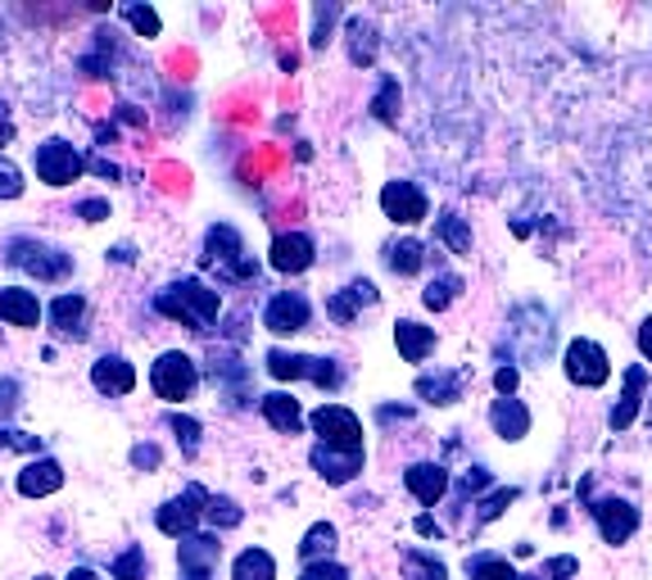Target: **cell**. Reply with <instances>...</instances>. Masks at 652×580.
<instances>
[{"label":"cell","instance_id":"cell-21","mask_svg":"<svg viewBox=\"0 0 652 580\" xmlns=\"http://www.w3.org/2000/svg\"><path fill=\"white\" fill-rule=\"evenodd\" d=\"M91 386L100 394H132L137 390V368L122 354H105L91 363Z\"/></svg>","mask_w":652,"mask_h":580},{"label":"cell","instance_id":"cell-54","mask_svg":"<svg viewBox=\"0 0 652 580\" xmlns=\"http://www.w3.org/2000/svg\"><path fill=\"white\" fill-rule=\"evenodd\" d=\"M69 580H96V571H91V567H73Z\"/></svg>","mask_w":652,"mask_h":580},{"label":"cell","instance_id":"cell-19","mask_svg":"<svg viewBox=\"0 0 652 580\" xmlns=\"http://www.w3.org/2000/svg\"><path fill=\"white\" fill-rule=\"evenodd\" d=\"M489 426H494V436H499L503 445H517V440H525L531 436V426H535V417H531V409H525L517 394H499V400L489 404Z\"/></svg>","mask_w":652,"mask_h":580},{"label":"cell","instance_id":"cell-13","mask_svg":"<svg viewBox=\"0 0 652 580\" xmlns=\"http://www.w3.org/2000/svg\"><path fill=\"white\" fill-rule=\"evenodd\" d=\"M308 318H313V304H308V295H299V291H276L263 304V327L272 335H299L308 327Z\"/></svg>","mask_w":652,"mask_h":580},{"label":"cell","instance_id":"cell-22","mask_svg":"<svg viewBox=\"0 0 652 580\" xmlns=\"http://www.w3.org/2000/svg\"><path fill=\"white\" fill-rule=\"evenodd\" d=\"M259 409H263V422L272 426V431H282V436H299V431H304V422H308L304 409H299V400H295V394H286V390L263 394Z\"/></svg>","mask_w":652,"mask_h":580},{"label":"cell","instance_id":"cell-30","mask_svg":"<svg viewBox=\"0 0 652 580\" xmlns=\"http://www.w3.org/2000/svg\"><path fill=\"white\" fill-rule=\"evenodd\" d=\"M435 240L453 255H472V223L462 218V213H440V218H435Z\"/></svg>","mask_w":652,"mask_h":580},{"label":"cell","instance_id":"cell-48","mask_svg":"<svg viewBox=\"0 0 652 580\" xmlns=\"http://www.w3.org/2000/svg\"><path fill=\"white\" fill-rule=\"evenodd\" d=\"M132 463L137 467H159V449H154V445H137L132 449Z\"/></svg>","mask_w":652,"mask_h":580},{"label":"cell","instance_id":"cell-23","mask_svg":"<svg viewBox=\"0 0 652 580\" xmlns=\"http://www.w3.org/2000/svg\"><path fill=\"white\" fill-rule=\"evenodd\" d=\"M217 563H223V540L213 535H186L177 544V567L181 571H217Z\"/></svg>","mask_w":652,"mask_h":580},{"label":"cell","instance_id":"cell-46","mask_svg":"<svg viewBox=\"0 0 652 580\" xmlns=\"http://www.w3.org/2000/svg\"><path fill=\"white\" fill-rule=\"evenodd\" d=\"M78 218L82 223H105L109 218V200H82L78 204Z\"/></svg>","mask_w":652,"mask_h":580},{"label":"cell","instance_id":"cell-38","mask_svg":"<svg viewBox=\"0 0 652 580\" xmlns=\"http://www.w3.org/2000/svg\"><path fill=\"white\" fill-rule=\"evenodd\" d=\"M204 517L217 526V531H232V526H240L245 522V512H240V504L236 499H227V495H209V508H204Z\"/></svg>","mask_w":652,"mask_h":580},{"label":"cell","instance_id":"cell-24","mask_svg":"<svg viewBox=\"0 0 652 580\" xmlns=\"http://www.w3.org/2000/svg\"><path fill=\"white\" fill-rule=\"evenodd\" d=\"M55 335H64V341H86V299L73 291V295H59L50 309H46Z\"/></svg>","mask_w":652,"mask_h":580},{"label":"cell","instance_id":"cell-15","mask_svg":"<svg viewBox=\"0 0 652 580\" xmlns=\"http://www.w3.org/2000/svg\"><path fill=\"white\" fill-rule=\"evenodd\" d=\"M308 463L327 485H349L363 467H367V449H331V445H313L308 449Z\"/></svg>","mask_w":652,"mask_h":580},{"label":"cell","instance_id":"cell-35","mask_svg":"<svg viewBox=\"0 0 652 580\" xmlns=\"http://www.w3.org/2000/svg\"><path fill=\"white\" fill-rule=\"evenodd\" d=\"M467 580H521V571L503 554H476L467 558Z\"/></svg>","mask_w":652,"mask_h":580},{"label":"cell","instance_id":"cell-34","mask_svg":"<svg viewBox=\"0 0 652 580\" xmlns=\"http://www.w3.org/2000/svg\"><path fill=\"white\" fill-rule=\"evenodd\" d=\"M399 563H403V576L408 580H449V567L435 554H426V548H403Z\"/></svg>","mask_w":652,"mask_h":580},{"label":"cell","instance_id":"cell-32","mask_svg":"<svg viewBox=\"0 0 652 580\" xmlns=\"http://www.w3.org/2000/svg\"><path fill=\"white\" fill-rule=\"evenodd\" d=\"M335 544H340V531H335L331 522H313V526H308V535L299 540L304 567H308V563H327V558L335 554Z\"/></svg>","mask_w":652,"mask_h":580},{"label":"cell","instance_id":"cell-42","mask_svg":"<svg viewBox=\"0 0 652 580\" xmlns=\"http://www.w3.org/2000/svg\"><path fill=\"white\" fill-rule=\"evenodd\" d=\"M173 436H177V445H181V453L186 458H195L200 453V422L195 417H173Z\"/></svg>","mask_w":652,"mask_h":580},{"label":"cell","instance_id":"cell-33","mask_svg":"<svg viewBox=\"0 0 652 580\" xmlns=\"http://www.w3.org/2000/svg\"><path fill=\"white\" fill-rule=\"evenodd\" d=\"M232 580H276V558L259 544L245 548V554H236V563H232Z\"/></svg>","mask_w":652,"mask_h":580},{"label":"cell","instance_id":"cell-56","mask_svg":"<svg viewBox=\"0 0 652 580\" xmlns=\"http://www.w3.org/2000/svg\"><path fill=\"white\" fill-rule=\"evenodd\" d=\"M648 413H652V394H648Z\"/></svg>","mask_w":652,"mask_h":580},{"label":"cell","instance_id":"cell-29","mask_svg":"<svg viewBox=\"0 0 652 580\" xmlns=\"http://www.w3.org/2000/svg\"><path fill=\"white\" fill-rule=\"evenodd\" d=\"M462 291H467V282H462L458 272H435V277L426 282V291H422V304H426L430 313H444Z\"/></svg>","mask_w":652,"mask_h":580},{"label":"cell","instance_id":"cell-20","mask_svg":"<svg viewBox=\"0 0 652 580\" xmlns=\"http://www.w3.org/2000/svg\"><path fill=\"white\" fill-rule=\"evenodd\" d=\"M377 299H381V291L371 286L367 277H358V282H349L345 291H335V295L327 299V318H331L335 327H354L358 309H371Z\"/></svg>","mask_w":652,"mask_h":580},{"label":"cell","instance_id":"cell-6","mask_svg":"<svg viewBox=\"0 0 652 580\" xmlns=\"http://www.w3.org/2000/svg\"><path fill=\"white\" fill-rule=\"evenodd\" d=\"M562 372L580 390H598V386L612 381V358H607V350L598 341L576 335V341H567V350H562Z\"/></svg>","mask_w":652,"mask_h":580},{"label":"cell","instance_id":"cell-7","mask_svg":"<svg viewBox=\"0 0 652 580\" xmlns=\"http://www.w3.org/2000/svg\"><path fill=\"white\" fill-rule=\"evenodd\" d=\"M584 512L594 517V526L603 535V544L620 548V544H630L639 535V508L630 499H620V495H607V499H584Z\"/></svg>","mask_w":652,"mask_h":580},{"label":"cell","instance_id":"cell-14","mask_svg":"<svg viewBox=\"0 0 652 580\" xmlns=\"http://www.w3.org/2000/svg\"><path fill=\"white\" fill-rule=\"evenodd\" d=\"M313 259H318V246H313V236L308 232H282L268 250L272 272H282V277H299V272L313 268Z\"/></svg>","mask_w":652,"mask_h":580},{"label":"cell","instance_id":"cell-47","mask_svg":"<svg viewBox=\"0 0 652 580\" xmlns=\"http://www.w3.org/2000/svg\"><path fill=\"white\" fill-rule=\"evenodd\" d=\"M0 449H42V440L37 436H23V431H0Z\"/></svg>","mask_w":652,"mask_h":580},{"label":"cell","instance_id":"cell-9","mask_svg":"<svg viewBox=\"0 0 652 580\" xmlns=\"http://www.w3.org/2000/svg\"><path fill=\"white\" fill-rule=\"evenodd\" d=\"M204 508H209V490H204V485H186L177 499H168L159 512H154V526H159L168 540H186V535H195Z\"/></svg>","mask_w":652,"mask_h":580},{"label":"cell","instance_id":"cell-25","mask_svg":"<svg viewBox=\"0 0 652 580\" xmlns=\"http://www.w3.org/2000/svg\"><path fill=\"white\" fill-rule=\"evenodd\" d=\"M19 495L23 499H46V495H55L59 485H64V467L55 463V458H37V463H27L23 472H19Z\"/></svg>","mask_w":652,"mask_h":580},{"label":"cell","instance_id":"cell-5","mask_svg":"<svg viewBox=\"0 0 652 580\" xmlns=\"http://www.w3.org/2000/svg\"><path fill=\"white\" fill-rule=\"evenodd\" d=\"M150 386H154V394H159L164 404H186L200 390V363L191 354H181V350H168V354L154 358Z\"/></svg>","mask_w":652,"mask_h":580},{"label":"cell","instance_id":"cell-1","mask_svg":"<svg viewBox=\"0 0 652 580\" xmlns=\"http://www.w3.org/2000/svg\"><path fill=\"white\" fill-rule=\"evenodd\" d=\"M154 309H159L164 318H173V322H181L186 331L204 335V331H213L217 313H223V295H217L213 286H204L200 277H186V282H173V286H164L159 295H154Z\"/></svg>","mask_w":652,"mask_h":580},{"label":"cell","instance_id":"cell-31","mask_svg":"<svg viewBox=\"0 0 652 580\" xmlns=\"http://www.w3.org/2000/svg\"><path fill=\"white\" fill-rule=\"evenodd\" d=\"M377 50H381V37H377V23L371 19H354L349 23V59L358 69L377 64Z\"/></svg>","mask_w":652,"mask_h":580},{"label":"cell","instance_id":"cell-16","mask_svg":"<svg viewBox=\"0 0 652 580\" xmlns=\"http://www.w3.org/2000/svg\"><path fill=\"white\" fill-rule=\"evenodd\" d=\"M620 381H626V386H620V400H616L612 413H607V426H612V431H630L635 417H639V409H643V400H648L652 377H648L643 363H635V368H626V377H620Z\"/></svg>","mask_w":652,"mask_h":580},{"label":"cell","instance_id":"cell-4","mask_svg":"<svg viewBox=\"0 0 652 580\" xmlns=\"http://www.w3.org/2000/svg\"><path fill=\"white\" fill-rule=\"evenodd\" d=\"M268 377L276 381H313L318 390H340L345 372L335 358H313V354H291V350H268Z\"/></svg>","mask_w":652,"mask_h":580},{"label":"cell","instance_id":"cell-49","mask_svg":"<svg viewBox=\"0 0 652 580\" xmlns=\"http://www.w3.org/2000/svg\"><path fill=\"white\" fill-rule=\"evenodd\" d=\"M635 341H639L643 363H652V318H643V322H639V335H635Z\"/></svg>","mask_w":652,"mask_h":580},{"label":"cell","instance_id":"cell-27","mask_svg":"<svg viewBox=\"0 0 652 580\" xmlns=\"http://www.w3.org/2000/svg\"><path fill=\"white\" fill-rule=\"evenodd\" d=\"M0 318H5L10 327H37L46 318L37 291H23V286H10L0 291Z\"/></svg>","mask_w":652,"mask_h":580},{"label":"cell","instance_id":"cell-37","mask_svg":"<svg viewBox=\"0 0 652 580\" xmlns=\"http://www.w3.org/2000/svg\"><path fill=\"white\" fill-rule=\"evenodd\" d=\"M399 105H403L399 82L381 78V91H377V100H371V118H377V123H399Z\"/></svg>","mask_w":652,"mask_h":580},{"label":"cell","instance_id":"cell-52","mask_svg":"<svg viewBox=\"0 0 652 580\" xmlns=\"http://www.w3.org/2000/svg\"><path fill=\"white\" fill-rule=\"evenodd\" d=\"M91 168H96L100 177H109V181L118 177V164H109V159H91Z\"/></svg>","mask_w":652,"mask_h":580},{"label":"cell","instance_id":"cell-55","mask_svg":"<svg viewBox=\"0 0 652 580\" xmlns=\"http://www.w3.org/2000/svg\"><path fill=\"white\" fill-rule=\"evenodd\" d=\"M181 580H213V571H181Z\"/></svg>","mask_w":652,"mask_h":580},{"label":"cell","instance_id":"cell-3","mask_svg":"<svg viewBox=\"0 0 652 580\" xmlns=\"http://www.w3.org/2000/svg\"><path fill=\"white\" fill-rule=\"evenodd\" d=\"M204 268H217V282H250L259 263L254 255H245V240L236 227L213 223L204 236Z\"/></svg>","mask_w":652,"mask_h":580},{"label":"cell","instance_id":"cell-10","mask_svg":"<svg viewBox=\"0 0 652 580\" xmlns=\"http://www.w3.org/2000/svg\"><path fill=\"white\" fill-rule=\"evenodd\" d=\"M308 426L318 431V445H331V449H363V422L354 409L345 404H322L308 413Z\"/></svg>","mask_w":652,"mask_h":580},{"label":"cell","instance_id":"cell-2","mask_svg":"<svg viewBox=\"0 0 652 580\" xmlns=\"http://www.w3.org/2000/svg\"><path fill=\"white\" fill-rule=\"evenodd\" d=\"M553 335H557L553 313L540 309V304H521L508 322V354L531 363V368H544L548 354H553Z\"/></svg>","mask_w":652,"mask_h":580},{"label":"cell","instance_id":"cell-18","mask_svg":"<svg viewBox=\"0 0 652 580\" xmlns=\"http://www.w3.org/2000/svg\"><path fill=\"white\" fill-rule=\"evenodd\" d=\"M467 368H435V372H422L417 377V400L422 404H435V409H453L467 390Z\"/></svg>","mask_w":652,"mask_h":580},{"label":"cell","instance_id":"cell-45","mask_svg":"<svg viewBox=\"0 0 652 580\" xmlns=\"http://www.w3.org/2000/svg\"><path fill=\"white\" fill-rule=\"evenodd\" d=\"M517 386H521V372H517V363H503V368L494 372V390H499L503 400H508V394H517Z\"/></svg>","mask_w":652,"mask_h":580},{"label":"cell","instance_id":"cell-28","mask_svg":"<svg viewBox=\"0 0 652 580\" xmlns=\"http://www.w3.org/2000/svg\"><path fill=\"white\" fill-rule=\"evenodd\" d=\"M386 268L394 272V277H417V272L426 268V246L413 236L394 240V246H386Z\"/></svg>","mask_w":652,"mask_h":580},{"label":"cell","instance_id":"cell-17","mask_svg":"<svg viewBox=\"0 0 652 580\" xmlns=\"http://www.w3.org/2000/svg\"><path fill=\"white\" fill-rule=\"evenodd\" d=\"M403 485H408V495H413L422 508H435V504L449 499L453 476H449L444 463H413L408 472H403Z\"/></svg>","mask_w":652,"mask_h":580},{"label":"cell","instance_id":"cell-36","mask_svg":"<svg viewBox=\"0 0 652 580\" xmlns=\"http://www.w3.org/2000/svg\"><path fill=\"white\" fill-rule=\"evenodd\" d=\"M521 499V490H517V485H503V490H494L489 499H481L476 504V526H489V522H499V517L512 508Z\"/></svg>","mask_w":652,"mask_h":580},{"label":"cell","instance_id":"cell-40","mask_svg":"<svg viewBox=\"0 0 652 580\" xmlns=\"http://www.w3.org/2000/svg\"><path fill=\"white\" fill-rule=\"evenodd\" d=\"M109 576H114V580H145V548L132 544L128 554H118V558L109 563Z\"/></svg>","mask_w":652,"mask_h":580},{"label":"cell","instance_id":"cell-57","mask_svg":"<svg viewBox=\"0 0 652 580\" xmlns=\"http://www.w3.org/2000/svg\"><path fill=\"white\" fill-rule=\"evenodd\" d=\"M37 580H46V576H37Z\"/></svg>","mask_w":652,"mask_h":580},{"label":"cell","instance_id":"cell-44","mask_svg":"<svg viewBox=\"0 0 652 580\" xmlns=\"http://www.w3.org/2000/svg\"><path fill=\"white\" fill-rule=\"evenodd\" d=\"M299 580H349V567H340L335 558H327V563H308V567L299 571Z\"/></svg>","mask_w":652,"mask_h":580},{"label":"cell","instance_id":"cell-50","mask_svg":"<svg viewBox=\"0 0 652 580\" xmlns=\"http://www.w3.org/2000/svg\"><path fill=\"white\" fill-rule=\"evenodd\" d=\"M14 394H19V386H14V381H0V413H14V404H19Z\"/></svg>","mask_w":652,"mask_h":580},{"label":"cell","instance_id":"cell-12","mask_svg":"<svg viewBox=\"0 0 652 580\" xmlns=\"http://www.w3.org/2000/svg\"><path fill=\"white\" fill-rule=\"evenodd\" d=\"M381 213L399 227H417V223H426L430 200H426V191L417 187V181H386L381 187Z\"/></svg>","mask_w":652,"mask_h":580},{"label":"cell","instance_id":"cell-53","mask_svg":"<svg viewBox=\"0 0 652 580\" xmlns=\"http://www.w3.org/2000/svg\"><path fill=\"white\" fill-rule=\"evenodd\" d=\"M14 137V123H10V114H5V105H0V141H10Z\"/></svg>","mask_w":652,"mask_h":580},{"label":"cell","instance_id":"cell-39","mask_svg":"<svg viewBox=\"0 0 652 580\" xmlns=\"http://www.w3.org/2000/svg\"><path fill=\"white\" fill-rule=\"evenodd\" d=\"M118 14L128 19V23H132V33H137V37H145V42H150V37H159V27H164L159 10H150V5H122Z\"/></svg>","mask_w":652,"mask_h":580},{"label":"cell","instance_id":"cell-8","mask_svg":"<svg viewBox=\"0 0 652 580\" xmlns=\"http://www.w3.org/2000/svg\"><path fill=\"white\" fill-rule=\"evenodd\" d=\"M14 268L33 272L37 282H64L73 272V255L55 250V246H42V240H10V255H5Z\"/></svg>","mask_w":652,"mask_h":580},{"label":"cell","instance_id":"cell-41","mask_svg":"<svg viewBox=\"0 0 652 580\" xmlns=\"http://www.w3.org/2000/svg\"><path fill=\"white\" fill-rule=\"evenodd\" d=\"M489 485H494V472L476 463V467H467V472L458 476L453 490H458V499H476V495H485V490H489Z\"/></svg>","mask_w":652,"mask_h":580},{"label":"cell","instance_id":"cell-26","mask_svg":"<svg viewBox=\"0 0 652 580\" xmlns=\"http://www.w3.org/2000/svg\"><path fill=\"white\" fill-rule=\"evenodd\" d=\"M394 345H399L403 363H426L435 354V327H426L417 318H399L394 322Z\"/></svg>","mask_w":652,"mask_h":580},{"label":"cell","instance_id":"cell-51","mask_svg":"<svg viewBox=\"0 0 652 580\" xmlns=\"http://www.w3.org/2000/svg\"><path fill=\"white\" fill-rule=\"evenodd\" d=\"M417 535H440V522H435L430 512H422V517H417Z\"/></svg>","mask_w":652,"mask_h":580},{"label":"cell","instance_id":"cell-11","mask_svg":"<svg viewBox=\"0 0 652 580\" xmlns=\"http://www.w3.org/2000/svg\"><path fill=\"white\" fill-rule=\"evenodd\" d=\"M33 168H37V177L46 181V187H73V181L86 173V159L78 155L69 141L55 137V141H42V145H37Z\"/></svg>","mask_w":652,"mask_h":580},{"label":"cell","instance_id":"cell-43","mask_svg":"<svg viewBox=\"0 0 652 580\" xmlns=\"http://www.w3.org/2000/svg\"><path fill=\"white\" fill-rule=\"evenodd\" d=\"M23 196V173L14 159L0 155V200H19Z\"/></svg>","mask_w":652,"mask_h":580}]
</instances>
